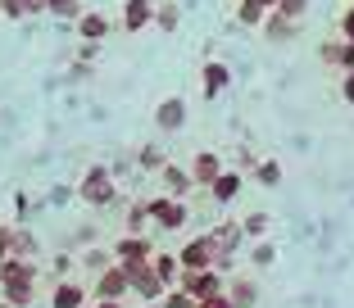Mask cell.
Wrapping results in <instances>:
<instances>
[{
  "instance_id": "52a82bcc",
  "label": "cell",
  "mask_w": 354,
  "mask_h": 308,
  "mask_svg": "<svg viewBox=\"0 0 354 308\" xmlns=\"http://www.w3.org/2000/svg\"><path fill=\"white\" fill-rule=\"evenodd\" d=\"M82 32H86V37H100L104 23H100V19H86V23H82Z\"/></svg>"
},
{
  "instance_id": "ba28073f",
  "label": "cell",
  "mask_w": 354,
  "mask_h": 308,
  "mask_svg": "<svg viewBox=\"0 0 354 308\" xmlns=\"http://www.w3.org/2000/svg\"><path fill=\"white\" fill-rule=\"evenodd\" d=\"M50 10H55V14H64V19H68V14H73V0H50Z\"/></svg>"
},
{
  "instance_id": "8fae6325",
  "label": "cell",
  "mask_w": 354,
  "mask_h": 308,
  "mask_svg": "<svg viewBox=\"0 0 354 308\" xmlns=\"http://www.w3.org/2000/svg\"><path fill=\"white\" fill-rule=\"evenodd\" d=\"M345 32H350V37H354V14H350V19H345Z\"/></svg>"
},
{
  "instance_id": "8992f818",
  "label": "cell",
  "mask_w": 354,
  "mask_h": 308,
  "mask_svg": "<svg viewBox=\"0 0 354 308\" xmlns=\"http://www.w3.org/2000/svg\"><path fill=\"white\" fill-rule=\"evenodd\" d=\"M241 19H245V23H259V5H254V0H245V10H241Z\"/></svg>"
},
{
  "instance_id": "7c38bea8",
  "label": "cell",
  "mask_w": 354,
  "mask_h": 308,
  "mask_svg": "<svg viewBox=\"0 0 354 308\" xmlns=\"http://www.w3.org/2000/svg\"><path fill=\"white\" fill-rule=\"evenodd\" d=\"M254 5H268V0H254Z\"/></svg>"
},
{
  "instance_id": "6da1fadb",
  "label": "cell",
  "mask_w": 354,
  "mask_h": 308,
  "mask_svg": "<svg viewBox=\"0 0 354 308\" xmlns=\"http://www.w3.org/2000/svg\"><path fill=\"white\" fill-rule=\"evenodd\" d=\"M150 23V5L146 0H132V5H127V28H146Z\"/></svg>"
},
{
  "instance_id": "3957f363",
  "label": "cell",
  "mask_w": 354,
  "mask_h": 308,
  "mask_svg": "<svg viewBox=\"0 0 354 308\" xmlns=\"http://www.w3.org/2000/svg\"><path fill=\"white\" fill-rule=\"evenodd\" d=\"M182 118H187V109H182V104H177V100H168L164 109H159V123H164V127H177V123H182Z\"/></svg>"
},
{
  "instance_id": "9c48e42d",
  "label": "cell",
  "mask_w": 354,
  "mask_h": 308,
  "mask_svg": "<svg viewBox=\"0 0 354 308\" xmlns=\"http://www.w3.org/2000/svg\"><path fill=\"white\" fill-rule=\"evenodd\" d=\"M281 10H291V14H295V10H304V0H281Z\"/></svg>"
},
{
  "instance_id": "5b68a950",
  "label": "cell",
  "mask_w": 354,
  "mask_h": 308,
  "mask_svg": "<svg viewBox=\"0 0 354 308\" xmlns=\"http://www.w3.org/2000/svg\"><path fill=\"white\" fill-rule=\"evenodd\" d=\"M86 195H91V200H100V195H109V182H104V177H100V173H95V177H91V182H86Z\"/></svg>"
},
{
  "instance_id": "30bf717a",
  "label": "cell",
  "mask_w": 354,
  "mask_h": 308,
  "mask_svg": "<svg viewBox=\"0 0 354 308\" xmlns=\"http://www.w3.org/2000/svg\"><path fill=\"white\" fill-rule=\"evenodd\" d=\"M345 95H350V100H354V77H350V82H345Z\"/></svg>"
},
{
  "instance_id": "7a4b0ae2",
  "label": "cell",
  "mask_w": 354,
  "mask_h": 308,
  "mask_svg": "<svg viewBox=\"0 0 354 308\" xmlns=\"http://www.w3.org/2000/svg\"><path fill=\"white\" fill-rule=\"evenodd\" d=\"M205 86H209V95H214V91H223V86H227V68L209 64V68H205Z\"/></svg>"
},
{
  "instance_id": "277c9868",
  "label": "cell",
  "mask_w": 354,
  "mask_h": 308,
  "mask_svg": "<svg viewBox=\"0 0 354 308\" xmlns=\"http://www.w3.org/2000/svg\"><path fill=\"white\" fill-rule=\"evenodd\" d=\"M37 10V0H5V14L10 19H23V14H32Z\"/></svg>"
}]
</instances>
